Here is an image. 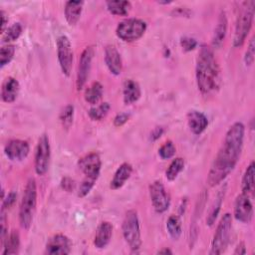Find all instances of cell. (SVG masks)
<instances>
[{
	"label": "cell",
	"instance_id": "d590c367",
	"mask_svg": "<svg viewBox=\"0 0 255 255\" xmlns=\"http://www.w3.org/2000/svg\"><path fill=\"white\" fill-rule=\"evenodd\" d=\"M97 179L95 178H91V177H85V179L82 181V183L80 184L79 187V192H78V196L79 197H85L94 187L95 183H96Z\"/></svg>",
	"mask_w": 255,
	"mask_h": 255
},
{
	"label": "cell",
	"instance_id": "bcb514c9",
	"mask_svg": "<svg viewBox=\"0 0 255 255\" xmlns=\"http://www.w3.org/2000/svg\"><path fill=\"white\" fill-rule=\"evenodd\" d=\"M169 3H171V2H170V1H164V2L158 1V4H169Z\"/></svg>",
	"mask_w": 255,
	"mask_h": 255
},
{
	"label": "cell",
	"instance_id": "ba28073f",
	"mask_svg": "<svg viewBox=\"0 0 255 255\" xmlns=\"http://www.w3.org/2000/svg\"><path fill=\"white\" fill-rule=\"evenodd\" d=\"M57 56L62 73L69 77L73 68V50L69 38L61 35L57 39Z\"/></svg>",
	"mask_w": 255,
	"mask_h": 255
},
{
	"label": "cell",
	"instance_id": "f1b7e54d",
	"mask_svg": "<svg viewBox=\"0 0 255 255\" xmlns=\"http://www.w3.org/2000/svg\"><path fill=\"white\" fill-rule=\"evenodd\" d=\"M224 193H225V189H221L217 196H216V199L214 200L212 206H211V209L209 211V214L207 216V219H206V224L209 225V226H212L217 218V215L220 211V208H221V205H222V201H223V198H224Z\"/></svg>",
	"mask_w": 255,
	"mask_h": 255
},
{
	"label": "cell",
	"instance_id": "3957f363",
	"mask_svg": "<svg viewBox=\"0 0 255 255\" xmlns=\"http://www.w3.org/2000/svg\"><path fill=\"white\" fill-rule=\"evenodd\" d=\"M37 203V185L34 178H29L23 193L19 208V222L22 228L28 230L32 224Z\"/></svg>",
	"mask_w": 255,
	"mask_h": 255
},
{
	"label": "cell",
	"instance_id": "83f0119b",
	"mask_svg": "<svg viewBox=\"0 0 255 255\" xmlns=\"http://www.w3.org/2000/svg\"><path fill=\"white\" fill-rule=\"evenodd\" d=\"M166 229L170 237L178 240L182 233V224L179 215H170L166 221Z\"/></svg>",
	"mask_w": 255,
	"mask_h": 255
},
{
	"label": "cell",
	"instance_id": "e575fe53",
	"mask_svg": "<svg viewBox=\"0 0 255 255\" xmlns=\"http://www.w3.org/2000/svg\"><path fill=\"white\" fill-rule=\"evenodd\" d=\"M175 150L176 148L173 142L171 140H167L158 148V155L162 159H169L174 155Z\"/></svg>",
	"mask_w": 255,
	"mask_h": 255
},
{
	"label": "cell",
	"instance_id": "2e32d148",
	"mask_svg": "<svg viewBox=\"0 0 255 255\" xmlns=\"http://www.w3.org/2000/svg\"><path fill=\"white\" fill-rule=\"evenodd\" d=\"M105 63L109 71L115 75L119 76L123 71V61L120 52L114 45H108L105 48Z\"/></svg>",
	"mask_w": 255,
	"mask_h": 255
},
{
	"label": "cell",
	"instance_id": "e0dca14e",
	"mask_svg": "<svg viewBox=\"0 0 255 255\" xmlns=\"http://www.w3.org/2000/svg\"><path fill=\"white\" fill-rule=\"evenodd\" d=\"M19 91H20L19 82L13 77L6 78L1 88L2 101L7 104H11L15 102L19 95Z\"/></svg>",
	"mask_w": 255,
	"mask_h": 255
},
{
	"label": "cell",
	"instance_id": "d6a6232c",
	"mask_svg": "<svg viewBox=\"0 0 255 255\" xmlns=\"http://www.w3.org/2000/svg\"><path fill=\"white\" fill-rule=\"evenodd\" d=\"M15 46L11 45V44H7L6 46H3L0 50V66L1 68L5 67L6 65H8L14 55H15Z\"/></svg>",
	"mask_w": 255,
	"mask_h": 255
},
{
	"label": "cell",
	"instance_id": "6da1fadb",
	"mask_svg": "<svg viewBox=\"0 0 255 255\" xmlns=\"http://www.w3.org/2000/svg\"><path fill=\"white\" fill-rule=\"evenodd\" d=\"M245 134V127L242 123H234L227 130L223 143L218 150L207 176L209 186H215L222 182L236 166Z\"/></svg>",
	"mask_w": 255,
	"mask_h": 255
},
{
	"label": "cell",
	"instance_id": "7c38bea8",
	"mask_svg": "<svg viewBox=\"0 0 255 255\" xmlns=\"http://www.w3.org/2000/svg\"><path fill=\"white\" fill-rule=\"evenodd\" d=\"M233 215L242 223H249L253 217V205L248 194L241 192L235 199Z\"/></svg>",
	"mask_w": 255,
	"mask_h": 255
},
{
	"label": "cell",
	"instance_id": "7bdbcfd3",
	"mask_svg": "<svg viewBox=\"0 0 255 255\" xmlns=\"http://www.w3.org/2000/svg\"><path fill=\"white\" fill-rule=\"evenodd\" d=\"M246 247H245V244L244 242H240L236 247H235V250L233 252L234 255H244L246 254Z\"/></svg>",
	"mask_w": 255,
	"mask_h": 255
},
{
	"label": "cell",
	"instance_id": "7a4b0ae2",
	"mask_svg": "<svg viewBox=\"0 0 255 255\" xmlns=\"http://www.w3.org/2000/svg\"><path fill=\"white\" fill-rule=\"evenodd\" d=\"M195 78L198 90L203 95H208L219 88L220 69L212 49L207 45H202L198 52Z\"/></svg>",
	"mask_w": 255,
	"mask_h": 255
},
{
	"label": "cell",
	"instance_id": "1f68e13d",
	"mask_svg": "<svg viewBox=\"0 0 255 255\" xmlns=\"http://www.w3.org/2000/svg\"><path fill=\"white\" fill-rule=\"evenodd\" d=\"M22 34V25L20 23H14L10 27H7L5 32L2 34V41L9 43L17 40Z\"/></svg>",
	"mask_w": 255,
	"mask_h": 255
},
{
	"label": "cell",
	"instance_id": "8fae6325",
	"mask_svg": "<svg viewBox=\"0 0 255 255\" xmlns=\"http://www.w3.org/2000/svg\"><path fill=\"white\" fill-rule=\"evenodd\" d=\"M93 58H94V48L86 47L84 49V51L82 52L80 60H79L77 80H76V86H77L78 90L83 89L87 82V79H88L90 71H91Z\"/></svg>",
	"mask_w": 255,
	"mask_h": 255
},
{
	"label": "cell",
	"instance_id": "44dd1931",
	"mask_svg": "<svg viewBox=\"0 0 255 255\" xmlns=\"http://www.w3.org/2000/svg\"><path fill=\"white\" fill-rule=\"evenodd\" d=\"M131 173H132L131 164L128 163V162L122 163L118 167L117 171L115 172V175H114L113 179L111 180L110 187L114 190H117V189L121 188L126 183V181L130 177Z\"/></svg>",
	"mask_w": 255,
	"mask_h": 255
},
{
	"label": "cell",
	"instance_id": "9c48e42d",
	"mask_svg": "<svg viewBox=\"0 0 255 255\" xmlns=\"http://www.w3.org/2000/svg\"><path fill=\"white\" fill-rule=\"evenodd\" d=\"M51 156V147L49 143V137L47 134H42L39 137L38 144L35 152V171L38 175H44L48 168Z\"/></svg>",
	"mask_w": 255,
	"mask_h": 255
},
{
	"label": "cell",
	"instance_id": "4dcf8cb0",
	"mask_svg": "<svg viewBox=\"0 0 255 255\" xmlns=\"http://www.w3.org/2000/svg\"><path fill=\"white\" fill-rule=\"evenodd\" d=\"M110 109H111L110 104L107 103V102H104V103H101L98 106H95V107L91 108L89 110L88 114H89V117H90L91 120L101 121L108 115Z\"/></svg>",
	"mask_w": 255,
	"mask_h": 255
},
{
	"label": "cell",
	"instance_id": "8992f818",
	"mask_svg": "<svg viewBox=\"0 0 255 255\" xmlns=\"http://www.w3.org/2000/svg\"><path fill=\"white\" fill-rule=\"evenodd\" d=\"M231 229H232V216L230 213H225L215 230V233L213 235V239L211 242V249L210 254L211 255H219L222 254L229 243L230 235H231Z\"/></svg>",
	"mask_w": 255,
	"mask_h": 255
},
{
	"label": "cell",
	"instance_id": "74e56055",
	"mask_svg": "<svg viewBox=\"0 0 255 255\" xmlns=\"http://www.w3.org/2000/svg\"><path fill=\"white\" fill-rule=\"evenodd\" d=\"M180 46L183 49V51L185 52H189L192 51L196 46H197V42L195 39L190 38V37H182L180 39Z\"/></svg>",
	"mask_w": 255,
	"mask_h": 255
},
{
	"label": "cell",
	"instance_id": "603a6c76",
	"mask_svg": "<svg viewBox=\"0 0 255 255\" xmlns=\"http://www.w3.org/2000/svg\"><path fill=\"white\" fill-rule=\"evenodd\" d=\"M83 1H68L65 4V9H64V15L66 18V21L68 22L69 25L74 26L78 23L82 10H83Z\"/></svg>",
	"mask_w": 255,
	"mask_h": 255
},
{
	"label": "cell",
	"instance_id": "b9f144b4",
	"mask_svg": "<svg viewBox=\"0 0 255 255\" xmlns=\"http://www.w3.org/2000/svg\"><path fill=\"white\" fill-rule=\"evenodd\" d=\"M163 131H164V129H163L162 127H156V128H154L153 130H152L151 133H150V139H151L152 141H155L156 139H158V138L161 136V134L163 133Z\"/></svg>",
	"mask_w": 255,
	"mask_h": 255
},
{
	"label": "cell",
	"instance_id": "60d3db41",
	"mask_svg": "<svg viewBox=\"0 0 255 255\" xmlns=\"http://www.w3.org/2000/svg\"><path fill=\"white\" fill-rule=\"evenodd\" d=\"M129 120V115L127 113H121L118 114L114 119V125L115 127H122L124 126L128 121Z\"/></svg>",
	"mask_w": 255,
	"mask_h": 255
},
{
	"label": "cell",
	"instance_id": "7402d4cb",
	"mask_svg": "<svg viewBox=\"0 0 255 255\" xmlns=\"http://www.w3.org/2000/svg\"><path fill=\"white\" fill-rule=\"evenodd\" d=\"M227 26H228V22H227V17L224 11H221V13L219 14L218 17V21L216 24V27L214 29V33H213V37H212V47L213 48H220L226 33H227Z\"/></svg>",
	"mask_w": 255,
	"mask_h": 255
},
{
	"label": "cell",
	"instance_id": "4fadbf2b",
	"mask_svg": "<svg viewBox=\"0 0 255 255\" xmlns=\"http://www.w3.org/2000/svg\"><path fill=\"white\" fill-rule=\"evenodd\" d=\"M78 165L86 177H91V178H95V179L99 178V175L101 172L102 161H101V157L98 153L91 152V153L83 156L82 158H80Z\"/></svg>",
	"mask_w": 255,
	"mask_h": 255
},
{
	"label": "cell",
	"instance_id": "484cf974",
	"mask_svg": "<svg viewBox=\"0 0 255 255\" xmlns=\"http://www.w3.org/2000/svg\"><path fill=\"white\" fill-rule=\"evenodd\" d=\"M108 11L117 16H126L128 14L131 4L129 1L126 0H118V1H107L106 2Z\"/></svg>",
	"mask_w": 255,
	"mask_h": 255
},
{
	"label": "cell",
	"instance_id": "f546056e",
	"mask_svg": "<svg viewBox=\"0 0 255 255\" xmlns=\"http://www.w3.org/2000/svg\"><path fill=\"white\" fill-rule=\"evenodd\" d=\"M184 168V159L181 157H176L172 159L170 164L168 165L165 171V177L169 181H173L177 175L183 170Z\"/></svg>",
	"mask_w": 255,
	"mask_h": 255
},
{
	"label": "cell",
	"instance_id": "d6986e66",
	"mask_svg": "<svg viewBox=\"0 0 255 255\" xmlns=\"http://www.w3.org/2000/svg\"><path fill=\"white\" fill-rule=\"evenodd\" d=\"M113 235V225L108 221H103L100 223L96 230L95 238H94V245L98 249H104L108 246L112 239Z\"/></svg>",
	"mask_w": 255,
	"mask_h": 255
},
{
	"label": "cell",
	"instance_id": "f35d334b",
	"mask_svg": "<svg viewBox=\"0 0 255 255\" xmlns=\"http://www.w3.org/2000/svg\"><path fill=\"white\" fill-rule=\"evenodd\" d=\"M17 193L15 191H10L6 197L2 199V210L10 208L16 201Z\"/></svg>",
	"mask_w": 255,
	"mask_h": 255
},
{
	"label": "cell",
	"instance_id": "836d02e7",
	"mask_svg": "<svg viewBox=\"0 0 255 255\" xmlns=\"http://www.w3.org/2000/svg\"><path fill=\"white\" fill-rule=\"evenodd\" d=\"M74 119V107L72 105L66 106L60 113L59 120L65 128H69L73 124Z\"/></svg>",
	"mask_w": 255,
	"mask_h": 255
},
{
	"label": "cell",
	"instance_id": "ffe728a7",
	"mask_svg": "<svg viewBox=\"0 0 255 255\" xmlns=\"http://www.w3.org/2000/svg\"><path fill=\"white\" fill-rule=\"evenodd\" d=\"M141 96V90L137 82L131 79H128L123 85V99L126 105H131L139 100Z\"/></svg>",
	"mask_w": 255,
	"mask_h": 255
},
{
	"label": "cell",
	"instance_id": "f6af8a7d",
	"mask_svg": "<svg viewBox=\"0 0 255 255\" xmlns=\"http://www.w3.org/2000/svg\"><path fill=\"white\" fill-rule=\"evenodd\" d=\"M157 254H172V251L169 249V248H167V247H165V248H162V249H160V250H158L157 251Z\"/></svg>",
	"mask_w": 255,
	"mask_h": 255
},
{
	"label": "cell",
	"instance_id": "277c9868",
	"mask_svg": "<svg viewBox=\"0 0 255 255\" xmlns=\"http://www.w3.org/2000/svg\"><path fill=\"white\" fill-rule=\"evenodd\" d=\"M254 7L255 2L253 0L244 1L241 3V9L237 16L233 37V46L235 48L241 47L244 44L250 32L254 17Z\"/></svg>",
	"mask_w": 255,
	"mask_h": 255
},
{
	"label": "cell",
	"instance_id": "5b68a950",
	"mask_svg": "<svg viewBox=\"0 0 255 255\" xmlns=\"http://www.w3.org/2000/svg\"><path fill=\"white\" fill-rule=\"evenodd\" d=\"M123 235L133 252H137L141 246V236L139 228V220L135 210H128L124 218L122 225Z\"/></svg>",
	"mask_w": 255,
	"mask_h": 255
},
{
	"label": "cell",
	"instance_id": "ac0fdd59",
	"mask_svg": "<svg viewBox=\"0 0 255 255\" xmlns=\"http://www.w3.org/2000/svg\"><path fill=\"white\" fill-rule=\"evenodd\" d=\"M187 124L192 133L198 135L206 129L208 120L203 113L199 111H190L187 114Z\"/></svg>",
	"mask_w": 255,
	"mask_h": 255
},
{
	"label": "cell",
	"instance_id": "4316f807",
	"mask_svg": "<svg viewBox=\"0 0 255 255\" xmlns=\"http://www.w3.org/2000/svg\"><path fill=\"white\" fill-rule=\"evenodd\" d=\"M254 174H255V163L251 161L245 169V172L241 181V190L243 193L249 194L254 188Z\"/></svg>",
	"mask_w": 255,
	"mask_h": 255
},
{
	"label": "cell",
	"instance_id": "5bb4252c",
	"mask_svg": "<svg viewBox=\"0 0 255 255\" xmlns=\"http://www.w3.org/2000/svg\"><path fill=\"white\" fill-rule=\"evenodd\" d=\"M72 250V241L64 234H55L46 243V253L50 255H66Z\"/></svg>",
	"mask_w": 255,
	"mask_h": 255
},
{
	"label": "cell",
	"instance_id": "30bf717a",
	"mask_svg": "<svg viewBox=\"0 0 255 255\" xmlns=\"http://www.w3.org/2000/svg\"><path fill=\"white\" fill-rule=\"evenodd\" d=\"M149 196L152 206L157 213H163L168 209L170 198L161 181L155 180L149 185Z\"/></svg>",
	"mask_w": 255,
	"mask_h": 255
},
{
	"label": "cell",
	"instance_id": "ab89813d",
	"mask_svg": "<svg viewBox=\"0 0 255 255\" xmlns=\"http://www.w3.org/2000/svg\"><path fill=\"white\" fill-rule=\"evenodd\" d=\"M61 186L64 190H66L68 192H71V191L74 190V188L76 186V183H75V180L72 179L71 177L65 176L61 180Z\"/></svg>",
	"mask_w": 255,
	"mask_h": 255
},
{
	"label": "cell",
	"instance_id": "8d00e7d4",
	"mask_svg": "<svg viewBox=\"0 0 255 255\" xmlns=\"http://www.w3.org/2000/svg\"><path fill=\"white\" fill-rule=\"evenodd\" d=\"M254 56H255V40H254V37H252L248 44V48L244 56V63L246 66H251L253 64Z\"/></svg>",
	"mask_w": 255,
	"mask_h": 255
},
{
	"label": "cell",
	"instance_id": "52a82bcc",
	"mask_svg": "<svg viewBox=\"0 0 255 255\" xmlns=\"http://www.w3.org/2000/svg\"><path fill=\"white\" fill-rule=\"evenodd\" d=\"M146 31V23L138 18H128L119 23L116 34L125 42H133L143 36Z\"/></svg>",
	"mask_w": 255,
	"mask_h": 255
},
{
	"label": "cell",
	"instance_id": "ee69618b",
	"mask_svg": "<svg viewBox=\"0 0 255 255\" xmlns=\"http://www.w3.org/2000/svg\"><path fill=\"white\" fill-rule=\"evenodd\" d=\"M0 16H1V34H3L5 32L6 24L8 23V17L3 10L0 12Z\"/></svg>",
	"mask_w": 255,
	"mask_h": 255
},
{
	"label": "cell",
	"instance_id": "cb8c5ba5",
	"mask_svg": "<svg viewBox=\"0 0 255 255\" xmlns=\"http://www.w3.org/2000/svg\"><path fill=\"white\" fill-rule=\"evenodd\" d=\"M2 255H12L17 254L20 247V235L17 230H12L10 234L6 236L3 244Z\"/></svg>",
	"mask_w": 255,
	"mask_h": 255
},
{
	"label": "cell",
	"instance_id": "9a60e30c",
	"mask_svg": "<svg viewBox=\"0 0 255 255\" xmlns=\"http://www.w3.org/2000/svg\"><path fill=\"white\" fill-rule=\"evenodd\" d=\"M30 151L28 141L23 139H11L4 147L6 156L12 161H21L25 159Z\"/></svg>",
	"mask_w": 255,
	"mask_h": 255
},
{
	"label": "cell",
	"instance_id": "d4e9b609",
	"mask_svg": "<svg viewBox=\"0 0 255 255\" xmlns=\"http://www.w3.org/2000/svg\"><path fill=\"white\" fill-rule=\"evenodd\" d=\"M104 94V89L101 83L99 82H94L92 85H90L86 91H85V101L91 105H96L98 104Z\"/></svg>",
	"mask_w": 255,
	"mask_h": 255
}]
</instances>
